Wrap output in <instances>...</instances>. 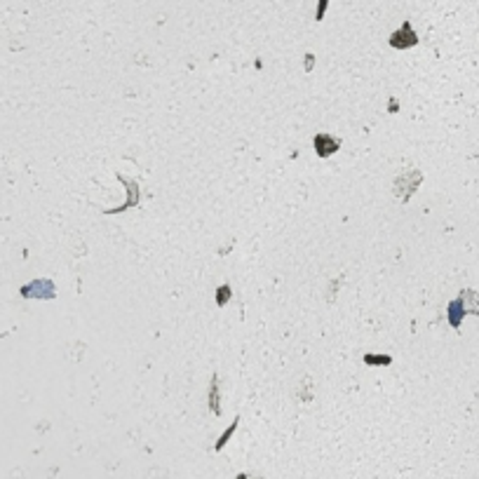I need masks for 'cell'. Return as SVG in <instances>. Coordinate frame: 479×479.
<instances>
[{"mask_svg":"<svg viewBox=\"0 0 479 479\" xmlns=\"http://www.w3.org/2000/svg\"><path fill=\"white\" fill-rule=\"evenodd\" d=\"M230 296H233V289H230V284H221L217 289V305H226L230 301Z\"/></svg>","mask_w":479,"mask_h":479,"instance_id":"obj_10","label":"cell"},{"mask_svg":"<svg viewBox=\"0 0 479 479\" xmlns=\"http://www.w3.org/2000/svg\"><path fill=\"white\" fill-rule=\"evenodd\" d=\"M237 423H240V418H235V421L230 423V427H228V430H226V433H223L221 437H219V442H217V449H221V446L226 444V442H228V439H230V435H233V433H235V427H237Z\"/></svg>","mask_w":479,"mask_h":479,"instance_id":"obj_11","label":"cell"},{"mask_svg":"<svg viewBox=\"0 0 479 479\" xmlns=\"http://www.w3.org/2000/svg\"><path fill=\"white\" fill-rule=\"evenodd\" d=\"M209 409L214 416L221 414V390H219V374H211L209 383Z\"/></svg>","mask_w":479,"mask_h":479,"instance_id":"obj_6","label":"cell"},{"mask_svg":"<svg viewBox=\"0 0 479 479\" xmlns=\"http://www.w3.org/2000/svg\"><path fill=\"white\" fill-rule=\"evenodd\" d=\"M463 315H465V303L458 298V301H453V303L449 305V322H451V327H461Z\"/></svg>","mask_w":479,"mask_h":479,"instance_id":"obj_7","label":"cell"},{"mask_svg":"<svg viewBox=\"0 0 479 479\" xmlns=\"http://www.w3.org/2000/svg\"><path fill=\"white\" fill-rule=\"evenodd\" d=\"M388 111H392V113H397L399 108H397V99H392L390 104H388Z\"/></svg>","mask_w":479,"mask_h":479,"instance_id":"obj_14","label":"cell"},{"mask_svg":"<svg viewBox=\"0 0 479 479\" xmlns=\"http://www.w3.org/2000/svg\"><path fill=\"white\" fill-rule=\"evenodd\" d=\"M461 301H463V303H470V313L479 315V294L463 292V294H461Z\"/></svg>","mask_w":479,"mask_h":479,"instance_id":"obj_9","label":"cell"},{"mask_svg":"<svg viewBox=\"0 0 479 479\" xmlns=\"http://www.w3.org/2000/svg\"><path fill=\"white\" fill-rule=\"evenodd\" d=\"M388 42H390V47H395V50H409V47L418 45V35L414 33V29H411L409 21H404L402 26L390 35V40Z\"/></svg>","mask_w":479,"mask_h":479,"instance_id":"obj_3","label":"cell"},{"mask_svg":"<svg viewBox=\"0 0 479 479\" xmlns=\"http://www.w3.org/2000/svg\"><path fill=\"white\" fill-rule=\"evenodd\" d=\"M313 146H315V153L320 158H329V155H333V153L341 148V139H333L331 134L320 132V134H315V139H313Z\"/></svg>","mask_w":479,"mask_h":479,"instance_id":"obj_5","label":"cell"},{"mask_svg":"<svg viewBox=\"0 0 479 479\" xmlns=\"http://www.w3.org/2000/svg\"><path fill=\"white\" fill-rule=\"evenodd\" d=\"M54 294H57V286H54L52 280H47V277L33 280V282L21 286L23 298H54Z\"/></svg>","mask_w":479,"mask_h":479,"instance_id":"obj_2","label":"cell"},{"mask_svg":"<svg viewBox=\"0 0 479 479\" xmlns=\"http://www.w3.org/2000/svg\"><path fill=\"white\" fill-rule=\"evenodd\" d=\"M327 7H329V0H317L315 21H322V19H324V14H327Z\"/></svg>","mask_w":479,"mask_h":479,"instance_id":"obj_12","label":"cell"},{"mask_svg":"<svg viewBox=\"0 0 479 479\" xmlns=\"http://www.w3.org/2000/svg\"><path fill=\"white\" fill-rule=\"evenodd\" d=\"M313 64H315V57H313V54L308 52V54H305V66H303V68L310 73V70H313Z\"/></svg>","mask_w":479,"mask_h":479,"instance_id":"obj_13","label":"cell"},{"mask_svg":"<svg viewBox=\"0 0 479 479\" xmlns=\"http://www.w3.org/2000/svg\"><path fill=\"white\" fill-rule=\"evenodd\" d=\"M364 364H369V367H390L392 357L390 355H374V352H367V355H364Z\"/></svg>","mask_w":479,"mask_h":479,"instance_id":"obj_8","label":"cell"},{"mask_svg":"<svg viewBox=\"0 0 479 479\" xmlns=\"http://www.w3.org/2000/svg\"><path fill=\"white\" fill-rule=\"evenodd\" d=\"M117 179L125 183V188H127V202L120 207H115V209H106V214H123L125 209H132V207L139 205V198H141V190H139V183L134 181V179H125L123 174H117Z\"/></svg>","mask_w":479,"mask_h":479,"instance_id":"obj_4","label":"cell"},{"mask_svg":"<svg viewBox=\"0 0 479 479\" xmlns=\"http://www.w3.org/2000/svg\"><path fill=\"white\" fill-rule=\"evenodd\" d=\"M421 181H423V176L418 170H409V172H404V174H399L397 179H395V186H392L395 198H397L399 202H409V198L418 190Z\"/></svg>","mask_w":479,"mask_h":479,"instance_id":"obj_1","label":"cell"}]
</instances>
